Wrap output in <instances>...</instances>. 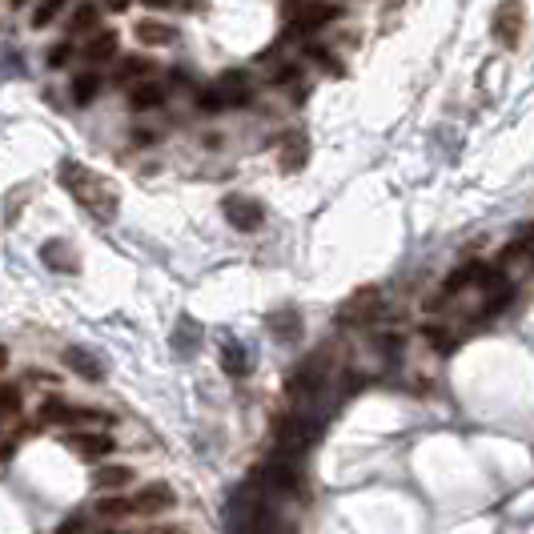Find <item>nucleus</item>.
Segmentation results:
<instances>
[{"label":"nucleus","instance_id":"obj_4","mask_svg":"<svg viewBox=\"0 0 534 534\" xmlns=\"http://www.w3.org/2000/svg\"><path fill=\"white\" fill-rule=\"evenodd\" d=\"M125 498H129V514H141V518H157V514L173 510V502H177L169 482H145L141 490H133Z\"/></svg>","mask_w":534,"mask_h":534},{"label":"nucleus","instance_id":"obj_22","mask_svg":"<svg viewBox=\"0 0 534 534\" xmlns=\"http://www.w3.org/2000/svg\"><path fill=\"white\" fill-rule=\"evenodd\" d=\"M302 5H306V0H282V17H290V21H294V17L302 13Z\"/></svg>","mask_w":534,"mask_h":534},{"label":"nucleus","instance_id":"obj_6","mask_svg":"<svg viewBox=\"0 0 534 534\" xmlns=\"http://www.w3.org/2000/svg\"><path fill=\"white\" fill-rule=\"evenodd\" d=\"M65 446H69L77 458H85V462H97V458L113 454V438L101 434V430H69V434H65Z\"/></svg>","mask_w":534,"mask_h":534},{"label":"nucleus","instance_id":"obj_13","mask_svg":"<svg viewBox=\"0 0 534 534\" xmlns=\"http://www.w3.org/2000/svg\"><path fill=\"white\" fill-rule=\"evenodd\" d=\"M173 37H177V29L173 25H161V21H141L137 25V41L141 45H173Z\"/></svg>","mask_w":534,"mask_h":534},{"label":"nucleus","instance_id":"obj_25","mask_svg":"<svg viewBox=\"0 0 534 534\" xmlns=\"http://www.w3.org/2000/svg\"><path fill=\"white\" fill-rule=\"evenodd\" d=\"M5 366H9V350H5V346H0V370H5Z\"/></svg>","mask_w":534,"mask_h":534},{"label":"nucleus","instance_id":"obj_15","mask_svg":"<svg viewBox=\"0 0 534 534\" xmlns=\"http://www.w3.org/2000/svg\"><path fill=\"white\" fill-rule=\"evenodd\" d=\"M153 73V65L145 61V57H125L121 65H117V85H133V81H141V77H149Z\"/></svg>","mask_w":534,"mask_h":534},{"label":"nucleus","instance_id":"obj_17","mask_svg":"<svg viewBox=\"0 0 534 534\" xmlns=\"http://www.w3.org/2000/svg\"><path fill=\"white\" fill-rule=\"evenodd\" d=\"M97 21H101V9L93 5V0H85V5L73 13V37H85V33H93V29H97Z\"/></svg>","mask_w":534,"mask_h":534},{"label":"nucleus","instance_id":"obj_26","mask_svg":"<svg viewBox=\"0 0 534 534\" xmlns=\"http://www.w3.org/2000/svg\"><path fill=\"white\" fill-rule=\"evenodd\" d=\"M9 5H13V9H25V5H29V0H9Z\"/></svg>","mask_w":534,"mask_h":534},{"label":"nucleus","instance_id":"obj_8","mask_svg":"<svg viewBox=\"0 0 534 534\" xmlns=\"http://www.w3.org/2000/svg\"><path fill=\"white\" fill-rule=\"evenodd\" d=\"M306 157H310V137H306L302 129H290V133L282 137V145H278L282 169H286V173H298V169L306 165Z\"/></svg>","mask_w":534,"mask_h":534},{"label":"nucleus","instance_id":"obj_10","mask_svg":"<svg viewBox=\"0 0 534 534\" xmlns=\"http://www.w3.org/2000/svg\"><path fill=\"white\" fill-rule=\"evenodd\" d=\"M117 45H121V37H117L113 29H97V33L85 41V61H89V65H105V61L117 53Z\"/></svg>","mask_w":534,"mask_h":534},{"label":"nucleus","instance_id":"obj_20","mask_svg":"<svg viewBox=\"0 0 534 534\" xmlns=\"http://www.w3.org/2000/svg\"><path fill=\"white\" fill-rule=\"evenodd\" d=\"M121 534H181L177 522H161V526H137V530H121Z\"/></svg>","mask_w":534,"mask_h":534},{"label":"nucleus","instance_id":"obj_2","mask_svg":"<svg viewBox=\"0 0 534 534\" xmlns=\"http://www.w3.org/2000/svg\"><path fill=\"white\" fill-rule=\"evenodd\" d=\"M490 33L502 49H518L522 45V33H526V5L522 0H502L490 17Z\"/></svg>","mask_w":534,"mask_h":534},{"label":"nucleus","instance_id":"obj_16","mask_svg":"<svg viewBox=\"0 0 534 534\" xmlns=\"http://www.w3.org/2000/svg\"><path fill=\"white\" fill-rule=\"evenodd\" d=\"M69 9V0H37V9H33V29H45L53 25L61 13Z\"/></svg>","mask_w":534,"mask_h":534},{"label":"nucleus","instance_id":"obj_18","mask_svg":"<svg viewBox=\"0 0 534 534\" xmlns=\"http://www.w3.org/2000/svg\"><path fill=\"white\" fill-rule=\"evenodd\" d=\"M97 93H101V81H97V73H81V77L73 81V101H77V105H89Z\"/></svg>","mask_w":534,"mask_h":534},{"label":"nucleus","instance_id":"obj_5","mask_svg":"<svg viewBox=\"0 0 534 534\" xmlns=\"http://www.w3.org/2000/svg\"><path fill=\"white\" fill-rule=\"evenodd\" d=\"M221 213H225V221H229L233 229H241V233H253V229L265 221V209H261L253 197H245V193H229V197L221 201Z\"/></svg>","mask_w":534,"mask_h":534},{"label":"nucleus","instance_id":"obj_24","mask_svg":"<svg viewBox=\"0 0 534 534\" xmlns=\"http://www.w3.org/2000/svg\"><path fill=\"white\" fill-rule=\"evenodd\" d=\"M141 5H149V9H169V5H177V0H141Z\"/></svg>","mask_w":534,"mask_h":534},{"label":"nucleus","instance_id":"obj_1","mask_svg":"<svg viewBox=\"0 0 534 534\" xmlns=\"http://www.w3.org/2000/svg\"><path fill=\"white\" fill-rule=\"evenodd\" d=\"M57 181L73 193V201L89 213V217H97V221H113L117 217V205H121V197H117V185L105 177V173H97V169H89V165H81V161H61V169H57Z\"/></svg>","mask_w":534,"mask_h":534},{"label":"nucleus","instance_id":"obj_23","mask_svg":"<svg viewBox=\"0 0 534 534\" xmlns=\"http://www.w3.org/2000/svg\"><path fill=\"white\" fill-rule=\"evenodd\" d=\"M129 5H133V0H105V9H109V13H125Z\"/></svg>","mask_w":534,"mask_h":534},{"label":"nucleus","instance_id":"obj_14","mask_svg":"<svg viewBox=\"0 0 534 534\" xmlns=\"http://www.w3.org/2000/svg\"><path fill=\"white\" fill-rule=\"evenodd\" d=\"M65 362H69V366H73L81 378H93V382H97V378H105L101 362H97L93 354H85V350H65Z\"/></svg>","mask_w":534,"mask_h":534},{"label":"nucleus","instance_id":"obj_9","mask_svg":"<svg viewBox=\"0 0 534 534\" xmlns=\"http://www.w3.org/2000/svg\"><path fill=\"white\" fill-rule=\"evenodd\" d=\"M41 257H45L49 270H65V274H77L81 270V257H77V249L69 241H45L41 245Z\"/></svg>","mask_w":534,"mask_h":534},{"label":"nucleus","instance_id":"obj_21","mask_svg":"<svg viewBox=\"0 0 534 534\" xmlns=\"http://www.w3.org/2000/svg\"><path fill=\"white\" fill-rule=\"evenodd\" d=\"M69 57H73V45H57V49H49V69L69 65Z\"/></svg>","mask_w":534,"mask_h":534},{"label":"nucleus","instance_id":"obj_3","mask_svg":"<svg viewBox=\"0 0 534 534\" xmlns=\"http://www.w3.org/2000/svg\"><path fill=\"white\" fill-rule=\"evenodd\" d=\"M378 314H382V290L362 286V290H354V294L342 302L338 322H342V326H370Z\"/></svg>","mask_w":534,"mask_h":534},{"label":"nucleus","instance_id":"obj_12","mask_svg":"<svg viewBox=\"0 0 534 534\" xmlns=\"http://www.w3.org/2000/svg\"><path fill=\"white\" fill-rule=\"evenodd\" d=\"M129 482H133L129 466H101V470H93V486L97 490H125Z\"/></svg>","mask_w":534,"mask_h":534},{"label":"nucleus","instance_id":"obj_19","mask_svg":"<svg viewBox=\"0 0 534 534\" xmlns=\"http://www.w3.org/2000/svg\"><path fill=\"white\" fill-rule=\"evenodd\" d=\"M21 414V390L17 386H0V418Z\"/></svg>","mask_w":534,"mask_h":534},{"label":"nucleus","instance_id":"obj_11","mask_svg":"<svg viewBox=\"0 0 534 534\" xmlns=\"http://www.w3.org/2000/svg\"><path fill=\"white\" fill-rule=\"evenodd\" d=\"M129 105H133L137 113H145V109H157V105H165V89H161L157 81H141V85H133V97H129Z\"/></svg>","mask_w":534,"mask_h":534},{"label":"nucleus","instance_id":"obj_7","mask_svg":"<svg viewBox=\"0 0 534 534\" xmlns=\"http://www.w3.org/2000/svg\"><path fill=\"white\" fill-rule=\"evenodd\" d=\"M338 21V9L334 5H322V0H310L302 5V13L294 17V37H310V33H322V25Z\"/></svg>","mask_w":534,"mask_h":534}]
</instances>
